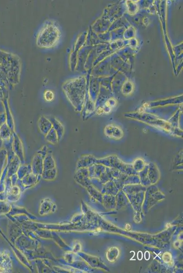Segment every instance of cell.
I'll list each match as a JSON object with an SVG mask.
<instances>
[{"label":"cell","mask_w":183,"mask_h":273,"mask_svg":"<svg viewBox=\"0 0 183 273\" xmlns=\"http://www.w3.org/2000/svg\"><path fill=\"white\" fill-rule=\"evenodd\" d=\"M59 28L54 24H48L40 32L37 37V45L43 48L53 47L58 42L60 37Z\"/></svg>","instance_id":"6da1fadb"},{"label":"cell","mask_w":183,"mask_h":273,"mask_svg":"<svg viewBox=\"0 0 183 273\" xmlns=\"http://www.w3.org/2000/svg\"><path fill=\"white\" fill-rule=\"evenodd\" d=\"M127 117L143 122L151 126L163 129L167 132H171L176 135L179 132L177 131L178 128L174 127L170 122H167L161 118H158L156 116L146 113H132L125 114Z\"/></svg>","instance_id":"7a4b0ae2"},{"label":"cell","mask_w":183,"mask_h":273,"mask_svg":"<svg viewBox=\"0 0 183 273\" xmlns=\"http://www.w3.org/2000/svg\"><path fill=\"white\" fill-rule=\"evenodd\" d=\"M104 133L107 137L119 140L124 136V132L120 127L113 124H109L105 127Z\"/></svg>","instance_id":"3957f363"},{"label":"cell","mask_w":183,"mask_h":273,"mask_svg":"<svg viewBox=\"0 0 183 273\" xmlns=\"http://www.w3.org/2000/svg\"><path fill=\"white\" fill-rule=\"evenodd\" d=\"M44 97L46 101L52 102L54 100L55 96L54 93L51 90H47L44 93Z\"/></svg>","instance_id":"277c9868"},{"label":"cell","mask_w":183,"mask_h":273,"mask_svg":"<svg viewBox=\"0 0 183 273\" xmlns=\"http://www.w3.org/2000/svg\"><path fill=\"white\" fill-rule=\"evenodd\" d=\"M142 257H143V255H142V253H141V252H139L138 254V259H139V260H141V259H142Z\"/></svg>","instance_id":"5b68a950"},{"label":"cell","mask_w":183,"mask_h":273,"mask_svg":"<svg viewBox=\"0 0 183 273\" xmlns=\"http://www.w3.org/2000/svg\"><path fill=\"white\" fill-rule=\"evenodd\" d=\"M145 256H146V259H147V258L148 257V259L149 260V258H150V255H149V253H146V254H145Z\"/></svg>","instance_id":"8992f818"}]
</instances>
